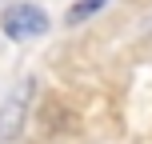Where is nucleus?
Here are the masks:
<instances>
[{
	"mask_svg": "<svg viewBox=\"0 0 152 144\" xmlns=\"http://www.w3.org/2000/svg\"><path fill=\"white\" fill-rule=\"evenodd\" d=\"M104 4H108V0H76V4L68 8V20H72V24H80V20H88L92 12H100Z\"/></svg>",
	"mask_w": 152,
	"mask_h": 144,
	"instance_id": "nucleus-4",
	"label": "nucleus"
},
{
	"mask_svg": "<svg viewBox=\"0 0 152 144\" xmlns=\"http://www.w3.org/2000/svg\"><path fill=\"white\" fill-rule=\"evenodd\" d=\"M0 32L8 40H32L48 32V12L40 4H12L4 16H0Z\"/></svg>",
	"mask_w": 152,
	"mask_h": 144,
	"instance_id": "nucleus-2",
	"label": "nucleus"
},
{
	"mask_svg": "<svg viewBox=\"0 0 152 144\" xmlns=\"http://www.w3.org/2000/svg\"><path fill=\"white\" fill-rule=\"evenodd\" d=\"M32 92H36V80L24 76V80L8 92V100L0 104V144H12V140L24 132L28 112H32Z\"/></svg>",
	"mask_w": 152,
	"mask_h": 144,
	"instance_id": "nucleus-1",
	"label": "nucleus"
},
{
	"mask_svg": "<svg viewBox=\"0 0 152 144\" xmlns=\"http://www.w3.org/2000/svg\"><path fill=\"white\" fill-rule=\"evenodd\" d=\"M76 124V116H72V108L64 104V100H56V96H48L44 100V108H40V128L48 132V136H60V132H68Z\"/></svg>",
	"mask_w": 152,
	"mask_h": 144,
	"instance_id": "nucleus-3",
	"label": "nucleus"
}]
</instances>
